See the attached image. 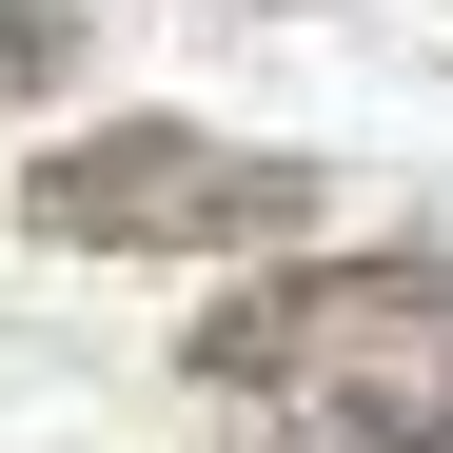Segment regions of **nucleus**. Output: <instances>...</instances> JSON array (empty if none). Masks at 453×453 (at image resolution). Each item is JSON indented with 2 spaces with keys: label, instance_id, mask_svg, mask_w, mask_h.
<instances>
[{
  "label": "nucleus",
  "instance_id": "7ed1b4c3",
  "mask_svg": "<svg viewBox=\"0 0 453 453\" xmlns=\"http://www.w3.org/2000/svg\"><path fill=\"white\" fill-rule=\"evenodd\" d=\"M80 80V20H59V0H0V99H59Z\"/></svg>",
  "mask_w": 453,
  "mask_h": 453
},
{
  "label": "nucleus",
  "instance_id": "f03ea898",
  "mask_svg": "<svg viewBox=\"0 0 453 453\" xmlns=\"http://www.w3.org/2000/svg\"><path fill=\"white\" fill-rule=\"evenodd\" d=\"M20 217L59 257H276V237L316 257V158H257L217 119H99L20 158Z\"/></svg>",
  "mask_w": 453,
  "mask_h": 453
},
{
  "label": "nucleus",
  "instance_id": "f257e3e1",
  "mask_svg": "<svg viewBox=\"0 0 453 453\" xmlns=\"http://www.w3.org/2000/svg\"><path fill=\"white\" fill-rule=\"evenodd\" d=\"M197 374L355 453H453V257H296L197 316Z\"/></svg>",
  "mask_w": 453,
  "mask_h": 453
}]
</instances>
